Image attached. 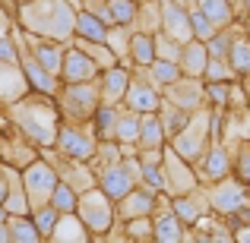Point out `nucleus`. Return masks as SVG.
I'll use <instances>...</instances> for the list:
<instances>
[{"mask_svg": "<svg viewBox=\"0 0 250 243\" xmlns=\"http://www.w3.org/2000/svg\"><path fill=\"white\" fill-rule=\"evenodd\" d=\"M152 38H155V57H162V60H177L181 57V41H174L165 32H155Z\"/></svg>", "mask_w": 250, "mask_h": 243, "instance_id": "a18cd8bd", "label": "nucleus"}, {"mask_svg": "<svg viewBox=\"0 0 250 243\" xmlns=\"http://www.w3.org/2000/svg\"><path fill=\"white\" fill-rule=\"evenodd\" d=\"M206 101L215 111H225L228 108V82H206Z\"/></svg>", "mask_w": 250, "mask_h": 243, "instance_id": "de8ad7c7", "label": "nucleus"}, {"mask_svg": "<svg viewBox=\"0 0 250 243\" xmlns=\"http://www.w3.org/2000/svg\"><path fill=\"white\" fill-rule=\"evenodd\" d=\"M51 243H89L92 240V231L83 224V218L76 212H61L48 234Z\"/></svg>", "mask_w": 250, "mask_h": 243, "instance_id": "412c9836", "label": "nucleus"}, {"mask_svg": "<svg viewBox=\"0 0 250 243\" xmlns=\"http://www.w3.org/2000/svg\"><path fill=\"white\" fill-rule=\"evenodd\" d=\"M228 67L234 70V76H250V38H241V35L231 38Z\"/></svg>", "mask_w": 250, "mask_h": 243, "instance_id": "e433bc0d", "label": "nucleus"}, {"mask_svg": "<svg viewBox=\"0 0 250 243\" xmlns=\"http://www.w3.org/2000/svg\"><path fill=\"white\" fill-rule=\"evenodd\" d=\"M162 174H165V193L168 196H184V193L200 187V177H196L193 164L184 161L168 142L162 149Z\"/></svg>", "mask_w": 250, "mask_h": 243, "instance_id": "1a4fd4ad", "label": "nucleus"}, {"mask_svg": "<svg viewBox=\"0 0 250 243\" xmlns=\"http://www.w3.org/2000/svg\"><path fill=\"white\" fill-rule=\"evenodd\" d=\"M231 168L241 183H250V146H241V152L231 158Z\"/></svg>", "mask_w": 250, "mask_h": 243, "instance_id": "09e8293b", "label": "nucleus"}, {"mask_svg": "<svg viewBox=\"0 0 250 243\" xmlns=\"http://www.w3.org/2000/svg\"><path fill=\"white\" fill-rule=\"evenodd\" d=\"M143 70H146V76H149V79H152V85H155V89H165V85H171V82H174V79H181V63H177V60H162V57H155V60L152 63H149V67H143Z\"/></svg>", "mask_w": 250, "mask_h": 243, "instance_id": "7c9ffc66", "label": "nucleus"}, {"mask_svg": "<svg viewBox=\"0 0 250 243\" xmlns=\"http://www.w3.org/2000/svg\"><path fill=\"white\" fill-rule=\"evenodd\" d=\"M22 187H25V196H29V208H38L44 202H51V193L57 187V170L48 158L38 155L32 164L22 168Z\"/></svg>", "mask_w": 250, "mask_h": 243, "instance_id": "0eeeda50", "label": "nucleus"}, {"mask_svg": "<svg viewBox=\"0 0 250 243\" xmlns=\"http://www.w3.org/2000/svg\"><path fill=\"white\" fill-rule=\"evenodd\" d=\"M54 101L61 108V117L67 123H89L92 114L98 108V82L85 79V82H61L54 92Z\"/></svg>", "mask_w": 250, "mask_h": 243, "instance_id": "20e7f679", "label": "nucleus"}, {"mask_svg": "<svg viewBox=\"0 0 250 243\" xmlns=\"http://www.w3.org/2000/svg\"><path fill=\"white\" fill-rule=\"evenodd\" d=\"M124 231H127V240L130 243H152V215H140V218H130L124 221Z\"/></svg>", "mask_w": 250, "mask_h": 243, "instance_id": "58836bf2", "label": "nucleus"}, {"mask_svg": "<svg viewBox=\"0 0 250 243\" xmlns=\"http://www.w3.org/2000/svg\"><path fill=\"white\" fill-rule=\"evenodd\" d=\"M238 240L241 243H250V227H241V231H238Z\"/></svg>", "mask_w": 250, "mask_h": 243, "instance_id": "6e6d98bb", "label": "nucleus"}, {"mask_svg": "<svg viewBox=\"0 0 250 243\" xmlns=\"http://www.w3.org/2000/svg\"><path fill=\"white\" fill-rule=\"evenodd\" d=\"M0 60H6V63H19V44H16V38H13V32L0 38Z\"/></svg>", "mask_w": 250, "mask_h": 243, "instance_id": "8fccbe9b", "label": "nucleus"}, {"mask_svg": "<svg viewBox=\"0 0 250 243\" xmlns=\"http://www.w3.org/2000/svg\"><path fill=\"white\" fill-rule=\"evenodd\" d=\"M3 196H6V177H3V168H0V206H3Z\"/></svg>", "mask_w": 250, "mask_h": 243, "instance_id": "5fc2aeb1", "label": "nucleus"}, {"mask_svg": "<svg viewBox=\"0 0 250 243\" xmlns=\"http://www.w3.org/2000/svg\"><path fill=\"white\" fill-rule=\"evenodd\" d=\"M38 155H42V152H38V146H35V142H29L19 130H13V133H6L3 139H0V161H3V164H13V168L22 170L25 164H32Z\"/></svg>", "mask_w": 250, "mask_h": 243, "instance_id": "4468645a", "label": "nucleus"}, {"mask_svg": "<svg viewBox=\"0 0 250 243\" xmlns=\"http://www.w3.org/2000/svg\"><path fill=\"white\" fill-rule=\"evenodd\" d=\"M98 183L95 187L102 189L104 196H108V199H124V196L130 193V189L136 187V180H133V174H130L127 168H124V158L117 161V164H111V168H104V170H98Z\"/></svg>", "mask_w": 250, "mask_h": 243, "instance_id": "a211bd4d", "label": "nucleus"}, {"mask_svg": "<svg viewBox=\"0 0 250 243\" xmlns=\"http://www.w3.org/2000/svg\"><path fill=\"white\" fill-rule=\"evenodd\" d=\"M104 32H108V25H104L98 16H92L89 10H76V25H73L76 38H85V41H104Z\"/></svg>", "mask_w": 250, "mask_h": 243, "instance_id": "2f4dec72", "label": "nucleus"}, {"mask_svg": "<svg viewBox=\"0 0 250 243\" xmlns=\"http://www.w3.org/2000/svg\"><path fill=\"white\" fill-rule=\"evenodd\" d=\"M187 10H190V29H193V38H200V41H209V38H212L219 29H215V25L209 22V19L203 16L196 6H187Z\"/></svg>", "mask_w": 250, "mask_h": 243, "instance_id": "c03bdc74", "label": "nucleus"}, {"mask_svg": "<svg viewBox=\"0 0 250 243\" xmlns=\"http://www.w3.org/2000/svg\"><path fill=\"white\" fill-rule=\"evenodd\" d=\"M38 152H42V158H48L51 164H54L57 180H61V183H67V187L73 189L76 196L85 193V189H92V187L98 183V177H95V170H92V164H89V161H73V158H63V155L57 152L54 146L38 149Z\"/></svg>", "mask_w": 250, "mask_h": 243, "instance_id": "423d86ee", "label": "nucleus"}, {"mask_svg": "<svg viewBox=\"0 0 250 243\" xmlns=\"http://www.w3.org/2000/svg\"><path fill=\"white\" fill-rule=\"evenodd\" d=\"M159 120H162V127H165V136L171 139V136L177 133V130L187 123V117H190V111H184V108H177V104H171V101H165L162 98V104H159Z\"/></svg>", "mask_w": 250, "mask_h": 243, "instance_id": "4c0bfd02", "label": "nucleus"}, {"mask_svg": "<svg viewBox=\"0 0 250 243\" xmlns=\"http://www.w3.org/2000/svg\"><path fill=\"white\" fill-rule=\"evenodd\" d=\"M95 82H98V98H102L104 104H121L124 92H127V82H130V67L114 63V67H108V70H98Z\"/></svg>", "mask_w": 250, "mask_h": 243, "instance_id": "f3484780", "label": "nucleus"}, {"mask_svg": "<svg viewBox=\"0 0 250 243\" xmlns=\"http://www.w3.org/2000/svg\"><path fill=\"white\" fill-rule=\"evenodd\" d=\"M168 136H165V127H162L159 114L149 111V114H140V139L136 146L140 149H165Z\"/></svg>", "mask_w": 250, "mask_h": 243, "instance_id": "bb28decb", "label": "nucleus"}, {"mask_svg": "<svg viewBox=\"0 0 250 243\" xmlns=\"http://www.w3.org/2000/svg\"><path fill=\"white\" fill-rule=\"evenodd\" d=\"M124 155H121V142L117 139H98V146H95V155L89 158L92 164V170H104V168H111V164H117Z\"/></svg>", "mask_w": 250, "mask_h": 243, "instance_id": "c9c22d12", "label": "nucleus"}, {"mask_svg": "<svg viewBox=\"0 0 250 243\" xmlns=\"http://www.w3.org/2000/svg\"><path fill=\"white\" fill-rule=\"evenodd\" d=\"M108 0H80V10H92V6H102Z\"/></svg>", "mask_w": 250, "mask_h": 243, "instance_id": "864d4df0", "label": "nucleus"}, {"mask_svg": "<svg viewBox=\"0 0 250 243\" xmlns=\"http://www.w3.org/2000/svg\"><path fill=\"white\" fill-rule=\"evenodd\" d=\"M70 44H76L80 51H85V54L95 60L98 70H108V67H114V63H117L114 51H111L104 41H85V38H76V35H73V41H70Z\"/></svg>", "mask_w": 250, "mask_h": 243, "instance_id": "f704fd0d", "label": "nucleus"}, {"mask_svg": "<svg viewBox=\"0 0 250 243\" xmlns=\"http://www.w3.org/2000/svg\"><path fill=\"white\" fill-rule=\"evenodd\" d=\"M32 221H35V227H38V234H42V240H48V234H51V227H54V221H57V208L51 206V202H44V206H38V208H32Z\"/></svg>", "mask_w": 250, "mask_h": 243, "instance_id": "ea45409f", "label": "nucleus"}, {"mask_svg": "<svg viewBox=\"0 0 250 243\" xmlns=\"http://www.w3.org/2000/svg\"><path fill=\"white\" fill-rule=\"evenodd\" d=\"M29 79H25L22 67L19 63H6L0 60V108H6V104L19 101L22 95H29Z\"/></svg>", "mask_w": 250, "mask_h": 243, "instance_id": "aec40b11", "label": "nucleus"}, {"mask_svg": "<svg viewBox=\"0 0 250 243\" xmlns=\"http://www.w3.org/2000/svg\"><path fill=\"white\" fill-rule=\"evenodd\" d=\"M187 6H196L215 29H225V25H231V19H234L231 0H187Z\"/></svg>", "mask_w": 250, "mask_h": 243, "instance_id": "c85d7f7f", "label": "nucleus"}, {"mask_svg": "<svg viewBox=\"0 0 250 243\" xmlns=\"http://www.w3.org/2000/svg\"><path fill=\"white\" fill-rule=\"evenodd\" d=\"M114 139L121 146H136L140 139V114L130 111L127 104H117V127H114ZM140 149V146H136Z\"/></svg>", "mask_w": 250, "mask_h": 243, "instance_id": "cd10ccee", "label": "nucleus"}, {"mask_svg": "<svg viewBox=\"0 0 250 243\" xmlns=\"http://www.w3.org/2000/svg\"><path fill=\"white\" fill-rule=\"evenodd\" d=\"M13 25H16V13H13V10H6V6H0V38H3V35H10V32H13Z\"/></svg>", "mask_w": 250, "mask_h": 243, "instance_id": "3c124183", "label": "nucleus"}, {"mask_svg": "<svg viewBox=\"0 0 250 243\" xmlns=\"http://www.w3.org/2000/svg\"><path fill=\"white\" fill-rule=\"evenodd\" d=\"M98 67L85 51H80L76 44H67V54H63V67H61V82H85L95 79Z\"/></svg>", "mask_w": 250, "mask_h": 243, "instance_id": "6ab92c4d", "label": "nucleus"}, {"mask_svg": "<svg viewBox=\"0 0 250 243\" xmlns=\"http://www.w3.org/2000/svg\"><path fill=\"white\" fill-rule=\"evenodd\" d=\"M19 67H22V73H25V79H29V89L32 92H44V95H54V92H57L61 76L48 73V70H44L25 48H19Z\"/></svg>", "mask_w": 250, "mask_h": 243, "instance_id": "4be33fe9", "label": "nucleus"}, {"mask_svg": "<svg viewBox=\"0 0 250 243\" xmlns=\"http://www.w3.org/2000/svg\"><path fill=\"white\" fill-rule=\"evenodd\" d=\"M209 142H212V108L203 104V108L190 111L187 123H184V127L168 139V146L174 149L184 161L196 164L203 158V152L209 149Z\"/></svg>", "mask_w": 250, "mask_h": 243, "instance_id": "7ed1b4c3", "label": "nucleus"}, {"mask_svg": "<svg viewBox=\"0 0 250 243\" xmlns=\"http://www.w3.org/2000/svg\"><path fill=\"white\" fill-rule=\"evenodd\" d=\"M108 10H111V19L121 25H133V16H136V0H108Z\"/></svg>", "mask_w": 250, "mask_h": 243, "instance_id": "37998d69", "label": "nucleus"}, {"mask_svg": "<svg viewBox=\"0 0 250 243\" xmlns=\"http://www.w3.org/2000/svg\"><path fill=\"white\" fill-rule=\"evenodd\" d=\"M95 133H92L89 123H61V130H57V142L54 149L63 155V158H73V161H89L92 155H95Z\"/></svg>", "mask_w": 250, "mask_h": 243, "instance_id": "6e6552de", "label": "nucleus"}, {"mask_svg": "<svg viewBox=\"0 0 250 243\" xmlns=\"http://www.w3.org/2000/svg\"><path fill=\"white\" fill-rule=\"evenodd\" d=\"M193 170H196V177L206 180V183H215V180H222V177H228L231 174V152H228V146H222L219 139H212L209 149L203 152V158L193 164Z\"/></svg>", "mask_w": 250, "mask_h": 243, "instance_id": "ddd939ff", "label": "nucleus"}, {"mask_svg": "<svg viewBox=\"0 0 250 243\" xmlns=\"http://www.w3.org/2000/svg\"><path fill=\"white\" fill-rule=\"evenodd\" d=\"M73 212L80 215L83 224L92 231V240H98L102 234H108V227L117 221L114 199H108L98 187H92V189H85V193L76 196V208H73Z\"/></svg>", "mask_w": 250, "mask_h": 243, "instance_id": "39448f33", "label": "nucleus"}, {"mask_svg": "<svg viewBox=\"0 0 250 243\" xmlns=\"http://www.w3.org/2000/svg\"><path fill=\"white\" fill-rule=\"evenodd\" d=\"M6 224H10V240L13 243H42L32 215H6Z\"/></svg>", "mask_w": 250, "mask_h": 243, "instance_id": "473e14b6", "label": "nucleus"}, {"mask_svg": "<svg viewBox=\"0 0 250 243\" xmlns=\"http://www.w3.org/2000/svg\"><path fill=\"white\" fill-rule=\"evenodd\" d=\"M16 25L38 38L70 44L73 41V25H76V6L70 0H19Z\"/></svg>", "mask_w": 250, "mask_h": 243, "instance_id": "f03ea898", "label": "nucleus"}, {"mask_svg": "<svg viewBox=\"0 0 250 243\" xmlns=\"http://www.w3.org/2000/svg\"><path fill=\"white\" fill-rule=\"evenodd\" d=\"M152 208H155V189L143 187V183H136L124 199L114 202L117 221H130V218H140V215H152Z\"/></svg>", "mask_w": 250, "mask_h": 243, "instance_id": "2eb2a0df", "label": "nucleus"}, {"mask_svg": "<svg viewBox=\"0 0 250 243\" xmlns=\"http://www.w3.org/2000/svg\"><path fill=\"white\" fill-rule=\"evenodd\" d=\"M130 111L136 114H149V111H159L162 104V92L152 85V79L146 76L143 67H133L130 70V82H127V92H124V101Z\"/></svg>", "mask_w": 250, "mask_h": 243, "instance_id": "9d476101", "label": "nucleus"}, {"mask_svg": "<svg viewBox=\"0 0 250 243\" xmlns=\"http://www.w3.org/2000/svg\"><path fill=\"white\" fill-rule=\"evenodd\" d=\"M6 117L13 120V127L25 136L29 142H35L38 149H48L57 142V130H61L63 117L57 108L54 95H44V92H29L19 101L6 104Z\"/></svg>", "mask_w": 250, "mask_h": 243, "instance_id": "f257e3e1", "label": "nucleus"}, {"mask_svg": "<svg viewBox=\"0 0 250 243\" xmlns=\"http://www.w3.org/2000/svg\"><path fill=\"white\" fill-rule=\"evenodd\" d=\"M177 63H181V73H184V76H200V79H203V73H206V63H209L206 41H200V38H190V41H184Z\"/></svg>", "mask_w": 250, "mask_h": 243, "instance_id": "5701e85b", "label": "nucleus"}, {"mask_svg": "<svg viewBox=\"0 0 250 243\" xmlns=\"http://www.w3.org/2000/svg\"><path fill=\"white\" fill-rule=\"evenodd\" d=\"M89 127H92V133H95V139H114L117 104H104V101H98V108H95V114H92Z\"/></svg>", "mask_w": 250, "mask_h": 243, "instance_id": "c756f323", "label": "nucleus"}, {"mask_svg": "<svg viewBox=\"0 0 250 243\" xmlns=\"http://www.w3.org/2000/svg\"><path fill=\"white\" fill-rule=\"evenodd\" d=\"M203 79H206V82H231L234 79V70L228 67V60H222V57H209Z\"/></svg>", "mask_w": 250, "mask_h": 243, "instance_id": "79ce46f5", "label": "nucleus"}, {"mask_svg": "<svg viewBox=\"0 0 250 243\" xmlns=\"http://www.w3.org/2000/svg\"><path fill=\"white\" fill-rule=\"evenodd\" d=\"M152 240L155 243H181L187 240V231H184V221L177 218L174 212H162V215H152Z\"/></svg>", "mask_w": 250, "mask_h": 243, "instance_id": "393cba45", "label": "nucleus"}, {"mask_svg": "<svg viewBox=\"0 0 250 243\" xmlns=\"http://www.w3.org/2000/svg\"><path fill=\"white\" fill-rule=\"evenodd\" d=\"M130 60H133V67H149L155 60V38L146 35V32H133V38H130Z\"/></svg>", "mask_w": 250, "mask_h": 243, "instance_id": "72a5a7b5", "label": "nucleus"}, {"mask_svg": "<svg viewBox=\"0 0 250 243\" xmlns=\"http://www.w3.org/2000/svg\"><path fill=\"white\" fill-rule=\"evenodd\" d=\"M162 98L184 111H196L206 104V85L200 82V76H181V79H174L162 89Z\"/></svg>", "mask_w": 250, "mask_h": 243, "instance_id": "f8f14e48", "label": "nucleus"}, {"mask_svg": "<svg viewBox=\"0 0 250 243\" xmlns=\"http://www.w3.org/2000/svg\"><path fill=\"white\" fill-rule=\"evenodd\" d=\"M0 243H13L10 240V224H6V221H0Z\"/></svg>", "mask_w": 250, "mask_h": 243, "instance_id": "603ef678", "label": "nucleus"}, {"mask_svg": "<svg viewBox=\"0 0 250 243\" xmlns=\"http://www.w3.org/2000/svg\"><path fill=\"white\" fill-rule=\"evenodd\" d=\"M130 38H133V25H108V32H104V44H108L111 51H114L117 63H124V67L133 70V60H130Z\"/></svg>", "mask_w": 250, "mask_h": 243, "instance_id": "b1692460", "label": "nucleus"}, {"mask_svg": "<svg viewBox=\"0 0 250 243\" xmlns=\"http://www.w3.org/2000/svg\"><path fill=\"white\" fill-rule=\"evenodd\" d=\"M133 32H146V35L162 32V0H136Z\"/></svg>", "mask_w": 250, "mask_h": 243, "instance_id": "a878e982", "label": "nucleus"}, {"mask_svg": "<svg viewBox=\"0 0 250 243\" xmlns=\"http://www.w3.org/2000/svg\"><path fill=\"white\" fill-rule=\"evenodd\" d=\"M231 38H234V32L228 29H219L212 38L206 41V51H209V57H222V60H228V51H231Z\"/></svg>", "mask_w": 250, "mask_h": 243, "instance_id": "a19ab883", "label": "nucleus"}, {"mask_svg": "<svg viewBox=\"0 0 250 243\" xmlns=\"http://www.w3.org/2000/svg\"><path fill=\"white\" fill-rule=\"evenodd\" d=\"M51 206H54L57 212H73V208H76V193L67 187V183L57 180L54 193H51Z\"/></svg>", "mask_w": 250, "mask_h": 243, "instance_id": "49530a36", "label": "nucleus"}, {"mask_svg": "<svg viewBox=\"0 0 250 243\" xmlns=\"http://www.w3.org/2000/svg\"><path fill=\"white\" fill-rule=\"evenodd\" d=\"M162 32L171 35L174 41H190L193 29H190V10L181 0H162Z\"/></svg>", "mask_w": 250, "mask_h": 243, "instance_id": "dca6fc26", "label": "nucleus"}, {"mask_svg": "<svg viewBox=\"0 0 250 243\" xmlns=\"http://www.w3.org/2000/svg\"><path fill=\"white\" fill-rule=\"evenodd\" d=\"M206 199H209V208H212V212L234 215V212H241L244 202H247V183L222 177V180H215L212 187L206 189Z\"/></svg>", "mask_w": 250, "mask_h": 243, "instance_id": "9b49d317", "label": "nucleus"}]
</instances>
